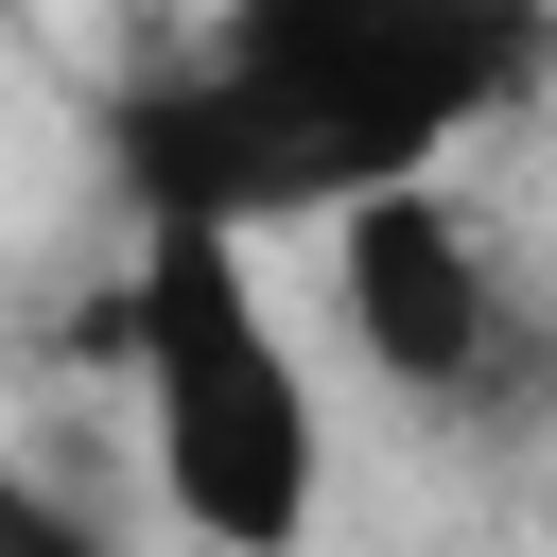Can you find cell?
<instances>
[{
	"label": "cell",
	"mask_w": 557,
	"mask_h": 557,
	"mask_svg": "<svg viewBox=\"0 0 557 557\" xmlns=\"http://www.w3.org/2000/svg\"><path fill=\"white\" fill-rule=\"evenodd\" d=\"M557 87V0H226L157 87H122L139 226H331L418 191L470 122Z\"/></svg>",
	"instance_id": "obj_1"
},
{
	"label": "cell",
	"mask_w": 557,
	"mask_h": 557,
	"mask_svg": "<svg viewBox=\"0 0 557 557\" xmlns=\"http://www.w3.org/2000/svg\"><path fill=\"white\" fill-rule=\"evenodd\" d=\"M122 400H139V453H157V505L191 522V557H313L331 400H313V348L278 331L244 226H139V261H122Z\"/></svg>",
	"instance_id": "obj_2"
},
{
	"label": "cell",
	"mask_w": 557,
	"mask_h": 557,
	"mask_svg": "<svg viewBox=\"0 0 557 557\" xmlns=\"http://www.w3.org/2000/svg\"><path fill=\"white\" fill-rule=\"evenodd\" d=\"M331 313H348V348H366V383H383L400 418H487V400L540 366L522 278L487 261V226H470L435 174L331 209Z\"/></svg>",
	"instance_id": "obj_3"
},
{
	"label": "cell",
	"mask_w": 557,
	"mask_h": 557,
	"mask_svg": "<svg viewBox=\"0 0 557 557\" xmlns=\"http://www.w3.org/2000/svg\"><path fill=\"white\" fill-rule=\"evenodd\" d=\"M0 557H122V540H104V505H70V487L0 435Z\"/></svg>",
	"instance_id": "obj_4"
}]
</instances>
